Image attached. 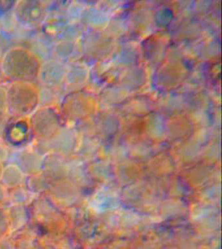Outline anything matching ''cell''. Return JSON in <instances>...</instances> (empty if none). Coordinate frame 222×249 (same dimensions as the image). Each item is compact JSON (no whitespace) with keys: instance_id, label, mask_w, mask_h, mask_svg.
I'll return each instance as SVG.
<instances>
[{"instance_id":"cell-7","label":"cell","mask_w":222,"mask_h":249,"mask_svg":"<svg viewBox=\"0 0 222 249\" xmlns=\"http://www.w3.org/2000/svg\"><path fill=\"white\" fill-rule=\"evenodd\" d=\"M16 122H13L7 128V132L9 140L13 142H21L25 139L28 134L30 122H27L26 118H17Z\"/></svg>"},{"instance_id":"cell-8","label":"cell","mask_w":222,"mask_h":249,"mask_svg":"<svg viewBox=\"0 0 222 249\" xmlns=\"http://www.w3.org/2000/svg\"><path fill=\"white\" fill-rule=\"evenodd\" d=\"M73 44L72 41L60 40L54 43L52 48L53 58L65 62L70 57L73 52Z\"/></svg>"},{"instance_id":"cell-4","label":"cell","mask_w":222,"mask_h":249,"mask_svg":"<svg viewBox=\"0 0 222 249\" xmlns=\"http://www.w3.org/2000/svg\"><path fill=\"white\" fill-rule=\"evenodd\" d=\"M13 14L15 21L24 28L40 29L48 15V3L39 0L15 1Z\"/></svg>"},{"instance_id":"cell-10","label":"cell","mask_w":222,"mask_h":249,"mask_svg":"<svg viewBox=\"0 0 222 249\" xmlns=\"http://www.w3.org/2000/svg\"><path fill=\"white\" fill-rule=\"evenodd\" d=\"M5 117L0 116V134L1 133L5 126Z\"/></svg>"},{"instance_id":"cell-1","label":"cell","mask_w":222,"mask_h":249,"mask_svg":"<svg viewBox=\"0 0 222 249\" xmlns=\"http://www.w3.org/2000/svg\"><path fill=\"white\" fill-rule=\"evenodd\" d=\"M42 60L32 50L16 46L3 52L0 60V71L11 82H32L38 79Z\"/></svg>"},{"instance_id":"cell-12","label":"cell","mask_w":222,"mask_h":249,"mask_svg":"<svg viewBox=\"0 0 222 249\" xmlns=\"http://www.w3.org/2000/svg\"><path fill=\"white\" fill-rule=\"evenodd\" d=\"M1 25H0V34H1Z\"/></svg>"},{"instance_id":"cell-6","label":"cell","mask_w":222,"mask_h":249,"mask_svg":"<svg viewBox=\"0 0 222 249\" xmlns=\"http://www.w3.org/2000/svg\"><path fill=\"white\" fill-rule=\"evenodd\" d=\"M69 24V19L61 11H48L47 17L42 25L41 31L44 36L58 41Z\"/></svg>"},{"instance_id":"cell-2","label":"cell","mask_w":222,"mask_h":249,"mask_svg":"<svg viewBox=\"0 0 222 249\" xmlns=\"http://www.w3.org/2000/svg\"><path fill=\"white\" fill-rule=\"evenodd\" d=\"M7 114L26 118L38 108L40 90L32 82H11L6 87Z\"/></svg>"},{"instance_id":"cell-11","label":"cell","mask_w":222,"mask_h":249,"mask_svg":"<svg viewBox=\"0 0 222 249\" xmlns=\"http://www.w3.org/2000/svg\"><path fill=\"white\" fill-rule=\"evenodd\" d=\"M3 53L2 50V47H1V44H0V60H1V57H2Z\"/></svg>"},{"instance_id":"cell-3","label":"cell","mask_w":222,"mask_h":249,"mask_svg":"<svg viewBox=\"0 0 222 249\" xmlns=\"http://www.w3.org/2000/svg\"><path fill=\"white\" fill-rule=\"evenodd\" d=\"M61 114L59 107L55 105H42L31 114L30 126L37 137L48 140L59 131Z\"/></svg>"},{"instance_id":"cell-5","label":"cell","mask_w":222,"mask_h":249,"mask_svg":"<svg viewBox=\"0 0 222 249\" xmlns=\"http://www.w3.org/2000/svg\"><path fill=\"white\" fill-rule=\"evenodd\" d=\"M67 66L55 58H48L41 62L38 80L46 89L56 90L65 83Z\"/></svg>"},{"instance_id":"cell-9","label":"cell","mask_w":222,"mask_h":249,"mask_svg":"<svg viewBox=\"0 0 222 249\" xmlns=\"http://www.w3.org/2000/svg\"><path fill=\"white\" fill-rule=\"evenodd\" d=\"M7 114L6 87L0 85V116Z\"/></svg>"}]
</instances>
